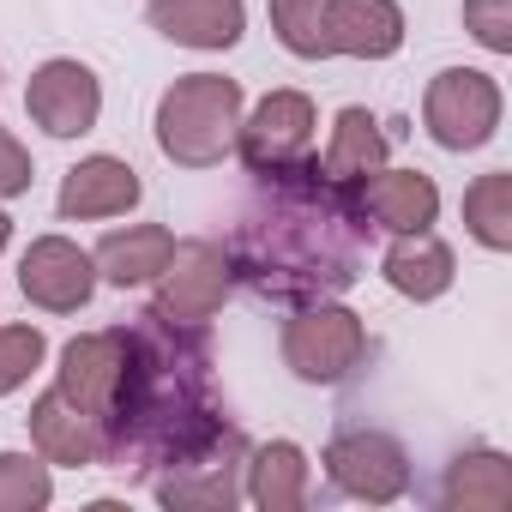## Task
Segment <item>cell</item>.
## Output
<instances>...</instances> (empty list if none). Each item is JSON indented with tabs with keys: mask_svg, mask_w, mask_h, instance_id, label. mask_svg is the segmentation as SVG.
I'll return each mask as SVG.
<instances>
[{
	"mask_svg": "<svg viewBox=\"0 0 512 512\" xmlns=\"http://www.w3.org/2000/svg\"><path fill=\"white\" fill-rule=\"evenodd\" d=\"M7 241H13V217H7V211H0V247H7Z\"/></svg>",
	"mask_w": 512,
	"mask_h": 512,
	"instance_id": "cell-29",
	"label": "cell"
},
{
	"mask_svg": "<svg viewBox=\"0 0 512 512\" xmlns=\"http://www.w3.org/2000/svg\"><path fill=\"white\" fill-rule=\"evenodd\" d=\"M368 362V326L356 308L332 302H302L284 320V368L302 386H344Z\"/></svg>",
	"mask_w": 512,
	"mask_h": 512,
	"instance_id": "cell-4",
	"label": "cell"
},
{
	"mask_svg": "<svg viewBox=\"0 0 512 512\" xmlns=\"http://www.w3.org/2000/svg\"><path fill=\"white\" fill-rule=\"evenodd\" d=\"M49 356V338L37 326H0V398L19 392Z\"/></svg>",
	"mask_w": 512,
	"mask_h": 512,
	"instance_id": "cell-26",
	"label": "cell"
},
{
	"mask_svg": "<svg viewBox=\"0 0 512 512\" xmlns=\"http://www.w3.org/2000/svg\"><path fill=\"white\" fill-rule=\"evenodd\" d=\"M326 49L350 61H386L404 49L398 0H332L326 7Z\"/></svg>",
	"mask_w": 512,
	"mask_h": 512,
	"instance_id": "cell-18",
	"label": "cell"
},
{
	"mask_svg": "<svg viewBox=\"0 0 512 512\" xmlns=\"http://www.w3.org/2000/svg\"><path fill=\"white\" fill-rule=\"evenodd\" d=\"M326 476L338 494L368 500V506H392L410 494V452L398 434L386 428H344L326 446Z\"/></svg>",
	"mask_w": 512,
	"mask_h": 512,
	"instance_id": "cell-8",
	"label": "cell"
},
{
	"mask_svg": "<svg viewBox=\"0 0 512 512\" xmlns=\"http://www.w3.org/2000/svg\"><path fill=\"white\" fill-rule=\"evenodd\" d=\"M19 290L43 308V314H79L97 296V266L91 253L67 235H37L19 260Z\"/></svg>",
	"mask_w": 512,
	"mask_h": 512,
	"instance_id": "cell-11",
	"label": "cell"
},
{
	"mask_svg": "<svg viewBox=\"0 0 512 512\" xmlns=\"http://www.w3.org/2000/svg\"><path fill=\"white\" fill-rule=\"evenodd\" d=\"M362 211L350 187H332L320 163L260 175V199H253L235 229H229V278L278 308L302 302H332L362 278Z\"/></svg>",
	"mask_w": 512,
	"mask_h": 512,
	"instance_id": "cell-1",
	"label": "cell"
},
{
	"mask_svg": "<svg viewBox=\"0 0 512 512\" xmlns=\"http://www.w3.org/2000/svg\"><path fill=\"white\" fill-rule=\"evenodd\" d=\"M356 211H362L368 229H392V235L434 229V217H440V187H434V175H422V169H374V175L356 187Z\"/></svg>",
	"mask_w": 512,
	"mask_h": 512,
	"instance_id": "cell-13",
	"label": "cell"
},
{
	"mask_svg": "<svg viewBox=\"0 0 512 512\" xmlns=\"http://www.w3.org/2000/svg\"><path fill=\"white\" fill-rule=\"evenodd\" d=\"M440 506L446 512H506L512 506V458L494 446H470L446 464L440 482Z\"/></svg>",
	"mask_w": 512,
	"mask_h": 512,
	"instance_id": "cell-22",
	"label": "cell"
},
{
	"mask_svg": "<svg viewBox=\"0 0 512 512\" xmlns=\"http://www.w3.org/2000/svg\"><path fill=\"white\" fill-rule=\"evenodd\" d=\"M464 31L488 55H512V0H464Z\"/></svg>",
	"mask_w": 512,
	"mask_h": 512,
	"instance_id": "cell-27",
	"label": "cell"
},
{
	"mask_svg": "<svg viewBox=\"0 0 512 512\" xmlns=\"http://www.w3.org/2000/svg\"><path fill=\"white\" fill-rule=\"evenodd\" d=\"M151 284H157L151 308H157L163 320H175V326H205V320L223 308V296L235 290L229 260H223L217 241H175L169 266H163Z\"/></svg>",
	"mask_w": 512,
	"mask_h": 512,
	"instance_id": "cell-9",
	"label": "cell"
},
{
	"mask_svg": "<svg viewBox=\"0 0 512 512\" xmlns=\"http://www.w3.org/2000/svg\"><path fill=\"white\" fill-rule=\"evenodd\" d=\"M223 422L229 410L211 380L205 326H175L145 308L127 326V368L103 416V464L133 482H151L163 464L205 446Z\"/></svg>",
	"mask_w": 512,
	"mask_h": 512,
	"instance_id": "cell-2",
	"label": "cell"
},
{
	"mask_svg": "<svg viewBox=\"0 0 512 512\" xmlns=\"http://www.w3.org/2000/svg\"><path fill=\"white\" fill-rule=\"evenodd\" d=\"M314 97L308 91H266L253 103V115H241L235 127V151L247 163V175H284L314 163Z\"/></svg>",
	"mask_w": 512,
	"mask_h": 512,
	"instance_id": "cell-7",
	"label": "cell"
},
{
	"mask_svg": "<svg viewBox=\"0 0 512 512\" xmlns=\"http://www.w3.org/2000/svg\"><path fill=\"white\" fill-rule=\"evenodd\" d=\"M151 31L181 49H235L247 31V0H151Z\"/></svg>",
	"mask_w": 512,
	"mask_h": 512,
	"instance_id": "cell-16",
	"label": "cell"
},
{
	"mask_svg": "<svg viewBox=\"0 0 512 512\" xmlns=\"http://www.w3.org/2000/svg\"><path fill=\"white\" fill-rule=\"evenodd\" d=\"M31 151L7 133V127H0V199H19V193H31Z\"/></svg>",
	"mask_w": 512,
	"mask_h": 512,
	"instance_id": "cell-28",
	"label": "cell"
},
{
	"mask_svg": "<svg viewBox=\"0 0 512 512\" xmlns=\"http://www.w3.org/2000/svg\"><path fill=\"white\" fill-rule=\"evenodd\" d=\"M500 85L482 67H446L422 91V127L440 151H482L500 133Z\"/></svg>",
	"mask_w": 512,
	"mask_h": 512,
	"instance_id": "cell-6",
	"label": "cell"
},
{
	"mask_svg": "<svg viewBox=\"0 0 512 512\" xmlns=\"http://www.w3.org/2000/svg\"><path fill=\"white\" fill-rule=\"evenodd\" d=\"M326 7L332 0H272V31L296 61H332L326 49Z\"/></svg>",
	"mask_w": 512,
	"mask_h": 512,
	"instance_id": "cell-24",
	"label": "cell"
},
{
	"mask_svg": "<svg viewBox=\"0 0 512 512\" xmlns=\"http://www.w3.org/2000/svg\"><path fill=\"white\" fill-rule=\"evenodd\" d=\"M31 440H37V458H49V464H67V470L103 464V428H97V416L79 410L61 386H49L31 404Z\"/></svg>",
	"mask_w": 512,
	"mask_h": 512,
	"instance_id": "cell-15",
	"label": "cell"
},
{
	"mask_svg": "<svg viewBox=\"0 0 512 512\" xmlns=\"http://www.w3.org/2000/svg\"><path fill=\"white\" fill-rule=\"evenodd\" d=\"M380 278L404 302H440L458 278V260L434 229H410V235H392V247L380 253Z\"/></svg>",
	"mask_w": 512,
	"mask_h": 512,
	"instance_id": "cell-17",
	"label": "cell"
},
{
	"mask_svg": "<svg viewBox=\"0 0 512 512\" xmlns=\"http://www.w3.org/2000/svg\"><path fill=\"white\" fill-rule=\"evenodd\" d=\"M241 85L223 73H187L157 97V151L175 169H217L235 151Z\"/></svg>",
	"mask_w": 512,
	"mask_h": 512,
	"instance_id": "cell-3",
	"label": "cell"
},
{
	"mask_svg": "<svg viewBox=\"0 0 512 512\" xmlns=\"http://www.w3.org/2000/svg\"><path fill=\"white\" fill-rule=\"evenodd\" d=\"M169 253H175V235H169L163 223H127V229H109V235L97 241L91 266H97L103 284L139 290V284H151V278L169 266Z\"/></svg>",
	"mask_w": 512,
	"mask_h": 512,
	"instance_id": "cell-19",
	"label": "cell"
},
{
	"mask_svg": "<svg viewBox=\"0 0 512 512\" xmlns=\"http://www.w3.org/2000/svg\"><path fill=\"white\" fill-rule=\"evenodd\" d=\"M25 115L49 133V139H85L97 121H103V79L73 61V55H55L31 73L25 85Z\"/></svg>",
	"mask_w": 512,
	"mask_h": 512,
	"instance_id": "cell-10",
	"label": "cell"
},
{
	"mask_svg": "<svg viewBox=\"0 0 512 512\" xmlns=\"http://www.w3.org/2000/svg\"><path fill=\"white\" fill-rule=\"evenodd\" d=\"M121 368H127V326L85 332V338H73V344L61 350V380H55V386H61L79 410H91L97 428H103V416H109V404H115V386H121Z\"/></svg>",
	"mask_w": 512,
	"mask_h": 512,
	"instance_id": "cell-12",
	"label": "cell"
},
{
	"mask_svg": "<svg viewBox=\"0 0 512 512\" xmlns=\"http://www.w3.org/2000/svg\"><path fill=\"white\" fill-rule=\"evenodd\" d=\"M464 229L488 253L512 247V169H488L464 187Z\"/></svg>",
	"mask_w": 512,
	"mask_h": 512,
	"instance_id": "cell-23",
	"label": "cell"
},
{
	"mask_svg": "<svg viewBox=\"0 0 512 512\" xmlns=\"http://www.w3.org/2000/svg\"><path fill=\"white\" fill-rule=\"evenodd\" d=\"M145 199V181L133 163L97 151V157H79L61 181V217L67 223H97V217H121Z\"/></svg>",
	"mask_w": 512,
	"mask_h": 512,
	"instance_id": "cell-14",
	"label": "cell"
},
{
	"mask_svg": "<svg viewBox=\"0 0 512 512\" xmlns=\"http://www.w3.org/2000/svg\"><path fill=\"white\" fill-rule=\"evenodd\" d=\"M241 494L260 506V512H302V506H308V452H302L296 440L247 446Z\"/></svg>",
	"mask_w": 512,
	"mask_h": 512,
	"instance_id": "cell-21",
	"label": "cell"
},
{
	"mask_svg": "<svg viewBox=\"0 0 512 512\" xmlns=\"http://www.w3.org/2000/svg\"><path fill=\"white\" fill-rule=\"evenodd\" d=\"M55 500V476L49 458L31 452H0V512H37Z\"/></svg>",
	"mask_w": 512,
	"mask_h": 512,
	"instance_id": "cell-25",
	"label": "cell"
},
{
	"mask_svg": "<svg viewBox=\"0 0 512 512\" xmlns=\"http://www.w3.org/2000/svg\"><path fill=\"white\" fill-rule=\"evenodd\" d=\"M241 470H247V434L235 422H223L205 446L163 464L151 476V494L175 512H229L241 500Z\"/></svg>",
	"mask_w": 512,
	"mask_h": 512,
	"instance_id": "cell-5",
	"label": "cell"
},
{
	"mask_svg": "<svg viewBox=\"0 0 512 512\" xmlns=\"http://www.w3.org/2000/svg\"><path fill=\"white\" fill-rule=\"evenodd\" d=\"M386 133H380V121L362 109V103H350V109H338V121H332V139H326V151L314 157L320 163V175L332 181V187H362L374 169H386Z\"/></svg>",
	"mask_w": 512,
	"mask_h": 512,
	"instance_id": "cell-20",
	"label": "cell"
}]
</instances>
